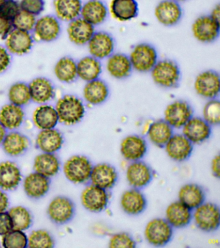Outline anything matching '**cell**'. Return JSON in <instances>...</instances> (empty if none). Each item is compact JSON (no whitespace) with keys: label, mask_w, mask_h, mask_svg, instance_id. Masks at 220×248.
<instances>
[{"label":"cell","mask_w":220,"mask_h":248,"mask_svg":"<svg viewBox=\"0 0 220 248\" xmlns=\"http://www.w3.org/2000/svg\"><path fill=\"white\" fill-rule=\"evenodd\" d=\"M150 73L154 83L162 88H176L180 82V68L173 60H158Z\"/></svg>","instance_id":"obj_1"},{"label":"cell","mask_w":220,"mask_h":248,"mask_svg":"<svg viewBox=\"0 0 220 248\" xmlns=\"http://www.w3.org/2000/svg\"><path fill=\"white\" fill-rule=\"evenodd\" d=\"M59 122L67 125L79 123L86 114V107L80 98L74 95H65L56 106Z\"/></svg>","instance_id":"obj_2"},{"label":"cell","mask_w":220,"mask_h":248,"mask_svg":"<svg viewBox=\"0 0 220 248\" xmlns=\"http://www.w3.org/2000/svg\"><path fill=\"white\" fill-rule=\"evenodd\" d=\"M133 70L141 73H150L158 61L157 50L148 43L134 46L129 56Z\"/></svg>","instance_id":"obj_3"},{"label":"cell","mask_w":220,"mask_h":248,"mask_svg":"<svg viewBox=\"0 0 220 248\" xmlns=\"http://www.w3.org/2000/svg\"><path fill=\"white\" fill-rule=\"evenodd\" d=\"M192 211V220L200 230L210 232L218 230L220 224V210L217 204L205 202Z\"/></svg>","instance_id":"obj_4"},{"label":"cell","mask_w":220,"mask_h":248,"mask_svg":"<svg viewBox=\"0 0 220 248\" xmlns=\"http://www.w3.org/2000/svg\"><path fill=\"white\" fill-rule=\"evenodd\" d=\"M173 229L165 218L152 219L145 228V238L150 245L163 247L171 241Z\"/></svg>","instance_id":"obj_5"},{"label":"cell","mask_w":220,"mask_h":248,"mask_svg":"<svg viewBox=\"0 0 220 248\" xmlns=\"http://www.w3.org/2000/svg\"><path fill=\"white\" fill-rule=\"evenodd\" d=\"M92 167V163L86 156L74 155L65 163L63 171L69 181L74 184H84L90 180Z\"/></svg>","instance_id":"obj_6"},{"label":"cell","mask_w":220,"mask_h":248,"mask_svg":"<svg viewBox=\"0 0 220 248\" xmlns=\"http://www.w3.org/2000/svg\"><path fill=\"white\" fill-rule=\"evenodd\" d=\"M195 92L202 98L211 100L218 98L220 93V76L214 70L201 72L194 81Z\"/></svg>","instance_id":"obj_7"},{"label":"cell","mask_w":220,"mask_h":248,"mask_svg":"<svg viewBox=\"0 0 220 248\" xmlns=\"http://www.w3.org/2000/svg\"><path fill=\"white\" fill-rule=\"evenodd\" d=\"M192 36L202 44H211L219 38L220 23L214 21L209 15L197 17L191 27Z\"/></svg>","instance_id":"obj_8"},{"label":"cell","mask_w":220,"mask_h":248,"mask_svg":"<svg viewBox=\"0 0 220 248\" xmlns=\"http://www.w3.org/2000/svg\"><path fill=\"white\" fill-rule=\"evenodd\" d=\"M193 108L185 100H176L165 108L164 118L173 129L182 128L193 116Z\"/></svg>","instance_id":"obj_9"},{"label":"cell","mask_w":220,"mask_h":248,"mask_svg":"<svg viewBox=\"0 0 220 248\" xmlns=\"http://www.w3.org/2000/svg\"><path fill=\"white\" fill-rule=\"evenodd\" d=\"M83 206L92 213H100L105 210L109 202L107 190L90 184L83 190L81 195Z\"/></svg>","instance_id":"obj_10"},{"label":"cell","mask_w":220,"mask_h":248,"mask_svg":"<svg viewBox=\"0 0 220 248\" xmlns=\"http://www.w3.org/2000/svg\"><path fill=\"white\" fill-rule=\"evenodd\" d=\"M88 46L90 55L102 60L107 59L114 53L115 41L109 32L102 31H95Z\"/></svg>","instance_id":"obj_11"},{"label":"cell","mask_w":220,"mask_h":248,"mask_svg":"<svg viewBox=\"0 0 220 248\" xmlns=\"http://www.w3.org/2000/svg\"><path fill=\"white\" fill-rule=\"evenodd\" d=\"M156 20L165 27H173L180 21L183 10L180 4L175 0H162L154 9Z\"/></svg>","instance_id":"obj_12"},{"label":"cell","mask_w":220,"mask_h":248,"mask_svg":"<svg viewBox=\"0 0 220 248\" xmlns=\"http://www.w3.org/2000/svg\"><path fill=\"white\" fill-rule=\"evenodd\" d=\"M182 134L192 144H200L209 139L212 126L204 118L193 116L182 127Z\"/></svg>","instance_id":"obj_13"},{"label":"cell","mask_w":220,"mask_h":248,"mask_svg":"<svg viewBox=\"0 0 220 248\" xmlns=\"http://www.w3.org/2000/svg\"><path fill=\"white\" fill-rule=\"evenodd\" d=\"M153 173L148 164L142 160L132 162L127 167L126 178L129 185L132 188L142 189L152 181Z\"/></svg>","instance_id":"obj_14"},{"label":"cell","mask_w":220,"mask_h":248,"mask_svg":"<svg viewBox=\"0 0 220 248\" xmlns=\"http://www.w3.org/2000/svg\"><path fill=\"white\" fill-rule=\"evenodd\" d=\"M75 207L72 201L65 197H57L51 202L47 213L52 221L58 224L68 222L74 216Z\"/></svg>","instance_id":"obj_15"},{"label":"cell","mask_w":220,"mask_h":248,"mask_svg":"<svg viewBox=\"0 0 220 248\" xmlns=\"http://www.w3.org/2000/svg\"><path fill=\"white\" fill-rule=\"evenodd\" d=\"M164 147L168 156L177 162L190 158L193 151L192 143L183 134H174Z\"/></svg>","instance_id":"obj_16"},{"label":"cell","mask_w":220,"mask_h":248,"mask_svg":"<svg viewBox=\"0 0 220 248\" xmlns=\"http://www.w3.org/2000/svg\"><path fill=\"white\" fill-rule=\"evenodd\" d=\"M147 143L140 136H127L121 141L120 152L125 160L130 162L141 160L147 152Z\"/></svg>","instance_id":"obj_17"},{"label":"cell","mask_w":220,"mask_h":248,"mask_svg":"<svg viewBox=\"0 0 220 248\" xmlns=\"http://www.w3.org/2000/svg\"><path fill=\"white\" fill-rule=\"evenodd\" d=\"M61 31L60 24L57 17L45 16L37 19L33 29L36 40L51 42L59 36Z\"/></svg>","instance_id":"obj_18"},{"label":"cell","mask_w":220,"mask_h":248,"mask_svg":"<svg viewBox=\"0 0 220 248\" xmlns=\"http://www.w3.org/2000/svg\"><path fill=\"white\" fill-rule=\"evenodd\" d=\"M118 174L115 167L107 163H100L92 167L90 180L93 185L109 190L116 185Z\"/></svg>","instance_id":"obj_19"},{"label":"cell","mask_w":220,"mask_h":248,"mask_svg":"<svg viewBox=\"0 0 220 248\" xmlns=\"http://www.w3.org/2000/svg\"><path fill=\"white\" fill-rule=\"evenodd\" d=\"M5 39L6 48L11 54H26L33 46V37L26 31L13 29Z\"/></svg>","instance_id":"obj_20"},{"label":"cell","mask_w":220,"mask_h":248,"mask_svg":"<svg viewBox=\"0 0 220 248\" xmlns=\"http://www.w3.org/2000/svg\"><path fill=\"white\" fill-rule=\"evenodd\" d=\"M165 219L173 228H185L192 220V210L179 201L173 202L166 209Z\"/></svg>","instance_id":"obj_21"},{"label":"cell","mask_w":220,"mask_h":248,"mask_svg":"<svg viewBox=\"0 0 220 248\" xmlns=\"http://www.w3.org/2000/svg\"><path fill=\"white\" fill-rule=\"evenodd\" d=\"M120 205L127 215L136 216L146 210L147 202L140 189L132 188L123 192L120 198Z\"/></svg>","instance_id":"obj_22"},{"label":"cell","mask_w":220,"mask_h":248,"mask_svg":"<svg viewBox=\"0 0 220 248\" xmlns=\"http://www.w3.org/2000/svg\"><path fill=\"white\" fill-rule=\"evenodd\" d=\"M95 31V27L81 17L70 21L67 28L69 40L77 46L88 45Z\"/></svg>","instance_id":"obj_23"},{"label":"cell","mask_w":220,"mask_h":248,"mask_svg":"<svg viewBox=\"0 0 220 248\" xmlns=\"http://www.w3.org/2000/svg\"><path fill=\"white\" fill-rule=\"evenodd\" d=\"M106 69L111 77L117 79H124L130 77L132 67L127 54L117 52L107 58Z\"/></svg>","instance_id":"obj_24"},{"label":"cell","mask_w":220,"mask_h":248,"mask_svg":"<svg viewBox=\"0 0 220 248\" xmlns=\"http://www.w3.org/2000/svg\"><path fill=\"white\" fill-rule=\"evenodd\" d=\"M109 10L102 0H88L82 5L80 16L95 27L105 22Z\"/></svg>","instance_id":"obj_25"},{"label":"cell","mask_w":220,"mask_h":248,"mask_svg":"<svg viewBox=\"0 0 220 248\" xmlns=\"http://www.w3.org/2000/svg\"><path fill=\"white\" fill-rule=\"evenodd\" d=\"M109 87L103 79L98 78L86 83L83 91L85 100L91 106H98L109 98Z\"/></svg>","instance_id":"obj_26"},{"label":"cell","mask_w":220,"mask_h":248,"mask_svg":"<svg viewBox=\"0 0 220 248\" xmlns=\"http://www.w3.org/2000/svg\"><path fill=\"white\" fill-rule=\"evenodd\" d=\"M205 197L204 189L196 184H185L178 191V201L192 211L205 202Z\"/></svg>","instance_id":"obj_27"},{"label":"cell","mask_w":220,"mask_h":248,"mask_svg":"<svg viewBox=\"0 0 220 248\" xmlns=\"http://www.w3.org/2000/svg\"><path fill=\"white\" fill-rule=\"evenodd\" d=\"M109 11L117 21H131L138 16V3L136 0H111Z\"/></svg>","instance_id":"obj_28"},{"label":"cell","mask_w":220,"mask_h":248,"mask_svg":"<svg viewBox=\"0 0 220 248\" xmlns=\"http://www.w3.org/2000/svg\"><path fill=\"white\" fill-rule=\"evenodd\" d=\"M31 100L37 104H45L54 98L55 87L45 78H36L29 85Z\"/></svg>","instance_id":"obj_29"},{"label":"cell","mask_w":220,"mask_h":248,"mask_svg":"<svg viewBox=\"0 0 220 248\" xmlns=\"http://www.w3.org/2000/svg\"><path fill=\"white\" fill-rule=\"evenodd\" d=\"M22 180L20 169L15 163L6 161L0 163V188L11 191L18 187Z\"/></svg>","instance_id":"obj_30"},{"label":"cell","mask_w":220,"mask_h":248,"mask_svg":"<svg viewBox=\"0 0 220 248\" xmlns=\"http://www.w3.org/2000/svg\"><path fill=\"white\" fill-rule=\"evenodd\" d=\"M24 187L29 197L32 199H40L49 191V178L36 172H32L29 174L25 179Z\"/></svg>","instance_id":"obj_31"},{"label":"cell","mask_w":220,"mask_h":248,"mask_svg":"<svg viewBox=\"0 0 220 248\" xmlns=\"http://www.w3.org/2000/svg\"><path fill=\"white\" fill-rule=\"evenodd\" d=\"M36 142L42 152L54 153L61 149L63 138L60 132L55 128L42 130L36 138Z\"/></svg>","instance_id":"obj_32"},{"label":"cell","mask_w":220,"mask_h":248,"mask_svg":"<svg viewBox=\"0 0 220 248\" xmlns=\"http://www.w3.org/2000/svg\"><path fill=\"white\" fill-rule=\"evenodd\" d=\"M173 135V128L163 119L152 122L147 129L148 140L158 147H165Z\"/></svg>","instance_id":"obj_33"},{"label":"cell","mask_w":220,"mask_h":248,"mask_svg":"<svg viewBox=\"0 0 220 248\" xmlns=\"http://www.w3.org/2000/svg\"><path fill=\"white\" fill-rule=\"evenodd\" d=\"M101 60L92 56H85L77 63V74L79 78L88 82L100 78L102 73Z\"/></svg>","instance_id":"obj_34"},{"label":"cell","mask_w":220,"mask_h":248,"mask_svg":"<svg viewBox=\"0 0 220 248\" xmlns=\"http://www.w3.org/2000/svg\"><path fill=\"white\" fill-rule=\"evenodd\" d=\"M25 113L22 107L7 104L0 109V124L6 129L15 130L24 122Z\"/></svg>","instance_id":"obj_35"},{"label":"cell","mask_w":220,"mask_h":248,"mask_svg":"<svg viewBox=\"0 0 220 248\" xmlns=\"http://www.w3.org/2000/svg\"><path fill=\"white\" fill-rule=\"evenodd\" d=\"M32 120L36 127L41 130L53 129L59 122L56 108L46 104L36 108Z\"/></svg>","instance_id":"obj_36"},{"label":"cell","mask_w":220,"mask_h":248,"mask_svg":"<svg viewBox=\"0 0 220 248\" xmlns=\"http://www.w3.org/2000/svg\"><path fill=\"white\" fill-rule=\"evenodd\" d=\"M82 5L81 0H55L54 2L58 17L68 22L80 16Z\"/></svg>","instance_id":"obj_37"},{"label":"cell","mask_w":220,"mask_h":248,"mask_svg":"<svg viewBox=\"0 0 220 248\" xmlns=\"http://www.w3.org/2000/svg\"><path fill=\"white\" fill-rule=\"evenodd\" d=\"M59 161L54 153H42L36 156L34 160L35 171L49 178L55 176L59 172Z\"/></svg>","instance_id":"obj_38"},{"label":"cell","mask_w":220,"mask_h":248,"mask_svg":"<svg viewBox=\"0 0 220 248\" xmlns=\"http://www.w3.org/2000/svg\"><path fill=\"white\" fill-rule=\"evenodd\" d=\"M3 148L7 155L18 156L22 155L29 146V140L26 136L18 132H11L5 136Z\"/></svg>","instance_id":"obj_39"},{"label":"cell","mask_w":220,"mask_h":248,"mask_svg":"<svg viewBox=\"0 0 220 248\" xmlns=\"http://www.w3.org/2000/svg\"><path fill=\"white\" fill-rule=\"evenodd\" d=\"M55 74L57 79L61 82H73L78 78L76 62L71 57L61 58L56 64Z\"/></svg>","instance_id":"obj_40"},{"label":"cell","mask_w":220,"mask_h":248,"mask_svg":"<svg viewBox=\"0 0 220 248\" xmlns=\"http://www.w3.org/2000/svg\"><path fill=\"white\" fill-rule=\"evenodd\" d=\"M8 96L11 104L20 107L26 106L31 100L29 87L24 82H17L11 85Z\"/></svg>","instance_id":"obj_41"},{"label":"cell","mask_w":220,"mask_h":248,"mask_svg":"<svg viewBox=\"0 0 220 248\" xmlns=\"http://www.w3.org/2000/svg\"><path fill=\"white\" fill-rule=\"evenodd\" d=\"M14 230L24 231L31 226V214L28 209L23 206L12 207L9 211Z\"/></svg>","instance_id":"obj_42"},{"label":"cell","mask_w":220,"mask_h":248,"mask_svg":"<svg viewBox=\"0 0 220 248\" xmlns=\"http://www.w3.org/2000/svg\"><path fill=\"white\" fill-rule=\"evenodd\" d=\"M3 247L6 248H25L28 247V237L24 231L13 230L3 236Z\"/></svg>","instance_id":"obj_43"},{"label":"cell","mask_w":220,"mask_h":248,"mask_svg":"<svg viewBox=\"0 0 220 248\" xmlns=\"http://www.w3.org/2000/svg\"><path fill=\"white\" fill-rule=\"evenodd\" d=\"M55 242L53 236L47 231L39 230L33 231L28 237V247L53 248Z\"/></svg>","instance_id":"obj_44"},{"label":"cell","mask_w":220,"mask_h":248,"mask_svg":"<svg viewBox=\"0 0 220 248\" xmlns=\"http://www.w3.org/2000/svg\"><path fill=\"white\" fill-rule=\"evenodd\" d=\"M203 118L211 126L220 123V102L218 98L208 100L203 108Z\"/></svg>","instance_id":"obj_45"},{"label":"cell","mask_w":220,"mask_h":248,"mask_svg":"<svg viewBox=\"0 0 220 248\" xmlns=\"http://www.w3.org/2000/svg\"><path fill=\"white\" fill-rule=\"evenodd\" d=\"M36 21L35 16L21 9L12 21L13 29L30 32L33 31Z\"/></svg>","instance_id":"obj_46"},{"label":"cell","mask_w":220,"mask_h":248,"mask_svg":"<svg viewBox=\"0 0 220 248\" xmlns=\"http://www.w3.org/2000/svg\"><path fill=\"white\" fill-rule=\"evenodd\" d=\"M109 248H133L136 246V242L132 236L126 232H117L110 238Z\"/></svg>","instance_id":"obj_47"},{"label":"cell","mask_w":220,"mask_h":248,"mask_svg":"<svg viewBox=\"0 0 220 248\" xmlns=\"http://www.w3.org/2000/svg\"><path fill=\"white\" fill-rule=\"evenodd\" d=\"M20 10V3L16 0H5L0 4V16L12 22Z\"/></svg>","instance_id":"obj_48"},{"label":"cell","mask_w":220,"mask_h":248,"mask_svg":"<svg viewBox=\"0 0 220 248\" xmlns=\"http://www.w3.org/2000/svg\"><path fill=\"white\" fill-rule=\"evenodd\" d=\"M20 9L34 16L40 15L44 11V0H21Z\"/></svg>","instance_id":"obj_49"},{"label":"cell","mask_w":220,"mask_h":248,"mask_svg":"<svg viewBox=\"0 0 220 248\" xmlns=\"http://www.w3.org/2000/svg\"><path fill=\"white\" fill-rule=\"evenodd\" d=\"M12 230L13 222L9 213H0V235L3 236Z\"/></svg>","instance_id":"obj_50"},{"label":"cell","mask_w":220,"mask_h":248,"mask_svg":"<svg viewBox=\"0 0 220 248\" xmlns=\"http://www.w3.org/2000/svg\"><path fill=\"white\" fill-rule=\"evenodd\" d=\"M11 62L10 52L4 46H0V73L8 69Z\"/></svg>","instance_id":"obj_51"},{"label":"cell","mask_w":220,"mask_h":248,"mask_svg":"<svg viewBox=\"0 0 220 248\" xmlns=\"http://www.w3.org/2000/svg\"><path fill=\"white\" fill-rule=\"evenodd\" d=\"M13 29L12 22L0 16V37L2 38H6Z\"/></svg>","instance_id":"obj_52"},{"label":"cell","mask_w":220,"mask_h":248,"mask_svg":"<svg viewBox=\"0 0 220 248\" xmlns=\"http://www.w3.org/2000/svg\"><path fill=\"white\" fill-rule=\"evenodd\" d=\"M210 170L212 174L215 177L219 178L220 176V155H216L212 158L211 164H210Z\"/></svg>","instance_id":"obj_53"},{"label":"cell","mask_w":220,"mask_h":248,"mask_svg":"<svg viewBox=\"0 0 220 248\" xmlns=\"http://www.w3.org/2000/svg\"><path fill=\"white\" fill-rule=\"evenodd\" d=\"M9 206L8 197L4 192L0 190V213L4 212Z\"/></svg>","instance_id":"obj_54"},{"label":"cell","mask_w":220,"mask_h":248,"mask_svg":"<svg viewBox=\"0 0 220 248\" xmlns=\"http://www.w3.org/2000/svg\"><path fill=\"white\" fill-rule=\"evenodd\" d=\"M209 16L214 21L220 23V7L219 4L214 6Z\"/></svg>","instance_id":"obj_55"},{"label":"cell","mask_w":220,"mask_h":248,"mask_svg":"<svg viewBox=\"0 0 220 248\" xmlns=\"http://www.w3.org/2000/svg\"><path fill=\"white\" fill-rule=\"evenodd\" d=\"M6 135V129L0 124V144L2 143Z\"/></svg>","instance_id":"obj_56"},{"label":"cell","mask_w":220,"mask_h":248,"mask_svg":"<svg viewBox=\"0 0 220 248\" xmlns=\"http://www.w3.org/2000/svg\"><path fill=\"white\" fill-rule=\"evenodd\" d=\"M175 1L178 2V3H180V2L187 1V0H175Z\"/></svg>","instance_id":"obj_57"},{"label":"cell","mask_w":220,"mask_h":248,"mask_svg":"<svg viewBox=\"0 0 220 248\" xmlns=\"http://www.w3.org/2000/svg\"><path fill=\"white\" fill-rule=\"evenodd\" d=\"M5 1V0H0V4L3 3V1Z\"/></svg>","instance_id":"obj_58"}]
</instances>
